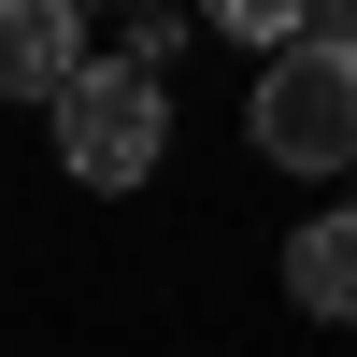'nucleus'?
<instances>
[{"instance_id":"nucleus-1","label":"nucleus","mask_w":357,"mask_h":357,"mask_svg":"<svg viewBox=\"0 0 357 357\" xmlns=\"http://www.w3.org/2000/svg\"><path fill=\"white\" fill-rule=\"evenodd\" d=\"M243 129H257L272 172H357V29H301V43H272Z\"/></svg>"},{"instance_id":"nucleus-2","label":"nucleus","mask_w":357,"mask_h":357,"mask_svg":"<svg viewBox=\"0 0 357 357\" xmlns=\"http://www.w3.org/2000/svg\"><path fill=\"white\" fill-rule=\"evenodd\" d=\"M57 172H72V186H158V158H172V86L143 72V57H86L72 86H57Z\"/></svg>"},{"instance_id":"nucleus-3","label":"nucleus","mask_w":357,"mask_h":357,"mask_svg":"<svg viewBox=\"0 0 357 357\" xmlns=\"http://www.w3.org/2000/svg\"><path fill=\"white\" fill-rule=\"evenodd\" d=\"M86 72V0H0V100H57Z\"/></svg>"},{"instance_id":"nucleus-4","label":"nucleus","mask_w":357,"mask_h":357,"mask_svg":"<svg viewBox=\"0 0 357 357\" xmlns=\"http://www.w3.org/2000/svg\"><path fill=\"white\" fill-rule=\"evenodd\" d=\"M286 301L329 314V329H357V200H329V215L286 229Z\"/></svg>"},{"instance_id":"nucleus-5","label":"nucleus","mask_w":357,"mask_h":357,"mask_svg":"<svg viewBox=\"0 0 357 357\" xmlns=\"http://www.w3.org/2000/svg\"><path fill=\"white\" fill-rule=\"evenodd\" d=\"M314 15H329V0H200V29H229V43H257V57H272V43H301Z\"/></svg>"},{"instance_id":"nucleus-6","label":"nucleus","mask_w":357,"mask_h":357,"mask_svg":"<svg viewBox=\"0 0 357 357\" xmlns=\"http://www.w3.org/2000/svg\"><path fill=\"white\" fill-rule=\"evenodd\" d=\"M172 43H186V15H172V0H129V57L143 72H172Z\"/></svg>"},{"instance_id":"nucleus-7","label":"nucleus","mask_w":357,"mask_h":357,"mask_svg":"<svg viewBox=\"0 0 357 357\" xmlns=\"http://www.w3.org/2000/svg\"><path fill=\"white\" fill-rule=\"evenodd\" d=\"M86 15H100V0H86Z\"/></svg>"}]
</instances>
